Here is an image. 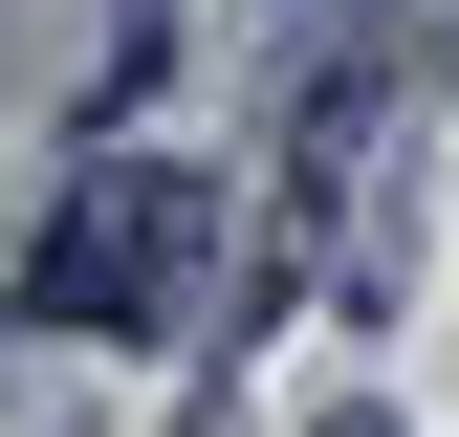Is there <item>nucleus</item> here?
<instances>
[{
    "label": "nucleus",
    "instance_id": "obj_1",
    "mask_svg": "<svg viewBox=\"0 0 459 437\" xmlns=\"http://www.w3.org/2000/svg\"><path fill=\"white\" fill-rule=\"evenodd\" d=\"M197 262H219V197L176 153H88V176L44 197V241H22V328L44 350H132V328L197 306Z\"/></svg>",
    "mask_w": 459,
    "mask_h": 437
}]
</instances>
